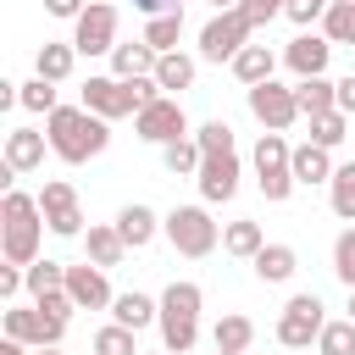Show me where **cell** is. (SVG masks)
<instances>
[{
	"label": "cell",
	"mask_w": 355,
	"mask_h": 355,
	"mask_svg": "<svg viewBox=\"0 0 355 355\" xmlns=\"http://www.w3.org/2000/svg\"><path fill=\"white\" fill-rule=\"evenodd\" d=\"M44 139H50V150L67 166H83V161H94L111 144V122L94 116V111H83V105H61V111L44 116Z\"/></svg>",
	"instance_id": "cell-1"
},
{
	"label": "cell",
	"mask_w": 355,
	"mask_h": 355,
	"mask_svg": "<svg viewBox=\"0 0 355 355\" xmlns=\"http://www.w3.org/2000/svg\"><path fill=\"white\" fill-rule=\"evenodd\" d=\"M39 227H44L39 200L22 194V189H6V200H0V255L11 266H33L39 261Z\"/></svg>",
	"instance_id": "cell-2"
},
{
	"label": "cell",
	"mask_w": 355,
	"mask_h": 355,
	"mask_svg": "<svg viewBox=\"0 0 355 355\" xmlns=\"http://www.w3.org/2000/svg\"><path fill=\"white\" fill-rule=\"evenodd\" d=\"M200 305H205V294H200V283H166V294H161V349H172V355H189L194 349V338H200Z\"/></svg>",
	"instance_id": "cell-3"
},
{
	"label": "cell",
	"mask_w": 355,
	"mask_h": 355,
	"mask_svg": "<svg viewBox=\"0 0 355 355\" xmlns=\"http://www.w3.org/2000/svg\"><path fill=\"white\" fill-rule=\"evenodd\" d=\"M150 100H161V83L155 78H139V83H122V78H89L83 83V111L116 122V116H139Z\"/></svg>",
	"instance_id": "cell-4"
},
{
	"label": "cell",
	"mask_w": 355,
	"mask_h": 355,
	"mask_svg": "<svg viewBox=\"0 0 355 355\" xmlns=\"http://www.w3.org/2000/svg\"><path fill=\"white\" fill-rule=\"evenodd\" d=\"M255 183L266 194V205H283L300 183H294V150L283 133H261L255 139Z\"/></svg>",
	"instance_id": "cell-5"
},
{
	"label": "cell",
	"mask_w": 355,
	"mask_h": 355,
	"mask_svg": "<svg viewBox=\"0 0 355 355\" xmlns=\"http://www.w3.org/2000/svg\"><path fill=\"white\" fill-rule=\"evenodd\" d=\"M161 233H166V244H172L178 255H189V261L211 255L216 239H222V227L211 222L205 205H178V211H166V216H161Z\"/></svg>",
	"instance_id": "cell-6"
},
{
	"label": "cell",
	"mask_w": 355,
	"mask_h": 355,
	"mask_svg": "<svg viewBox=\"0 0 355 355\" xmlns=\"http://www.w3.org/2000/svg\"><path fill=\"white\" fill-rule=\"evenodd\" d=\"M322 327H327V305L316 294H294L277 316V344L283 349H311L322 338Z\"/></svg>",
	"instance_id": "cell-7"
},
{
	"label": "cell",
	"mask_w": 355,
	"mask_h": 355,
	"mask_svg": "<svg viewBox=\"0 0 355 355\" xmlns=\"http://www.w3.org/2000/svg\"><path fill=\"white\" fill-rule=\"evenodd\" d=\"M250 33H255V28H250V17H244V11H216V17L200 28V55H205V61H227V67H233V55L250 44Z\"/></svg>",
	"instance_id": "cell-8"
},
{
	"label": "cell",
	"mask_w": 355,
	"mask_h": 355,
	"mask_svg": "<svg viewBox=\"0 0 355 355\" xmlns=\"http://www.w3.org/2000/svg\"><path fill=\"white\" fill-rule=\"evenodd\" d=\"M72 50L78 55H111L116 50V6L111 0H89V11L72 22Z\"/></svg>",
	"instance_id": "cell-9"
},
{
	"label": "cell",
	"mask_w": 355,
	"mask_h": 355,
	"mask_svg": "<svg viewBox=\"0 0 355 355\" xmlns=\"http://www.w3.org/2000/svg\"><path fill=\"white\" fill-rule=\"evenodd\" d=\"M133 133H139L144 144H172V139H189V116H183V105H178L172 94H161V100H150V105L133 116Z\"/></svg>",
	"instance_id": "cell-10"
},
{
	"label": "cell",
	"mask_w": 355,
	"mask_h": 355,
	"mask_svg": "<svg viewBox=\"0 0 355 355\" xmlns=\"http://www.w3.org/2000/svg\"><path fill=\"white\" fill-rule=\"evenodd\" d=\"M39 211H44V227L61 233V239H78L83 233V211H78V189L67 178H50L39 189Z\"/></svg>",
	"instance_id": "cell-11"
},
{
	"label": "cell",
	"mask_w": 355,
	"mask_h": 355,
	"mask_svg": "<svg viewBox=\"0 0 355 355\" xmlns=\"http://www.w3.org/2000/svg\"><path fill=\"white\" fill-rule=\"evenodd\" d=\"M0 322H6V338H17V344H33V349H55V344H61V333H67V322L44 316L39 305H11Z\"/></svg>",
	"instance_id": "cell-12"
},
{
	"label": "cell",
	"mask_w": 355,
	"mask_h": 355,
	"mask_svg": "<svg viewBox=\"0 0 355 355\" xmlns=\"http://www.w3.org/2000/svg\"><path fill=\"white\" fill-rule=\"evenodd\" d=\"M250 116H255L266 133H283V128L300 116V100H294V89H283V83L272 78V83H255V89H250Z\"/></svg>",
	"instance_id": "cell-13"
},
{
	"label": "cell",
	"mask_w": 355,
	"mask_h": 355,
	"mask_svg": "<svg viewBox=\"0 0 355 355\" xmlns=\"http://www.w3.org/2000/svg\"><path fill=\"white\" fill-rule=\"evenodd\" d=\"M327 55H333V39L327 33H294L288 39V50H283V61H288V72L294 78H327Z\"/></svg>",
	"instance_id": "cell-14"
},
{
	"label": "cell",
	"mask_w": 355,
	"mask_h": 355,
	"mask_svg": "<svg viewBox=\"0 0 355 355\" xmlns=\"http://www.w3.org/2000/svg\"><path fill=\"white\" fill-rule=\"evenodd\" d=\"M67 294L78 300V311H105V305H116V294H111V283H105V266H94V261L67 266Z\"/></svg>",
	"instance_id": "cell-15"
},
{
	"label": "cell",
	"mask_w": 355,
	"mask_h": 355,
	"mask_svg": "<svg viewBox=\"0 0 355 355\" xmlns=\"http://www.w3.org/2000/svg\"><path fill=\"white\" fill-rule=\"evenodd\" d=\"M194 183H200V200H205V205L233 200V194H239V155H205Z\"/></svg>",
	"instance_id": "cell-16"
},
{
	"label": "cell",
	"mask_w": 355,
	"mask_h": 355,
	"mask_svg": "<svg viewBox=\"0 0 355 355\" xmlns=\"http://www.w3.org/2000/svg\"><path fill=\"white\" fill-rule=\"evenodd\" d=\"M155 50L144 44V39H133V44H116L111 50V78H122V83H139V78H155Z\"/></svg>",
	"instance_id": "cell-17"
},
{
	"label": "cell",
	"mask_w": 355,
	"mask_h": 355,
	"mask_svg": "<svg viewBox=\"0 0 355 355\" xmlns=\"http://www.w3.org/2000/svg\"><path fill=\"white\" fill-rule=\"evenodd\" d=\"M44 133L39 128H11L6 133V166L11 172H33V166H44Z\"/></svg>",
	"instance_id": "cell-18"
},
{
	"label": "cell",
	"mask_w": 355,
	"mask_h": 355,
	"mask_svg": "<svg viewBox=\"0 0 355 355\" xmlns=\"http://www.w3.org/2000/svg\"><path fill=\"white\" fill-rule=\"evenodd\" d=\"M111 227L122 233V244H128V250H144V244H150V239L161 233V216H155L150 205H122Z\"/></svg>",
	"instance_id": "cell-19"
},
{
	"label": "cell",
	"mask_w": 355,
	"mask_h": 355,
	"mask_svg": "<svg viewBox=\"0 0 355 355\" xmlns=\"http://www.w3.org/2000/svg\"><path fill=\"white\" fill-rule=\"evenodd\" d=\"M72 61H78L72 39H67V44L44 39V44H39V55H33V78H44V83H67V78H72Z\"/></svg>",
	"instance_id": "cell-20"
},
{
	"label": "cell",
	"mask_w": 355,
	"mask_h": 355,
	"mask_svg": "<svg viewBox=\"0 0 355 355\" xmlns=\"http://www.w3.org/2000/svg\"><path fill=\"white\" fill-rule=\"evenodd\" d=\"M333 172H338V166H333V155H327L322 144H311V139L294 144V183H305V189H311V183H333Z\"/></svg>",
	"instance_id": "cell-21"
},
{
	"label": "cell",
	"mask_w": 355,
	"mask_h": 355,
	"mask_svg": "<svg viewBox=\"0 0 355 355\" xmlns=\"http://www.w3.org/2000/svg\"><path fill=\"white\" fill-rule=\"evenodd\" d=\"M272 67H277V55H272L266 44H244V50L233 55V78H239L244 89H255V83H272Z\"/></svg>",
	"instance_id": "cell-22"
},
{
	"label": "cell",
	"mask_w": 355,
	"mask_h": 355,
	"mask_svg": "<svg viewBox=\"0 0 355 355\" xmlns=\"http://www.w3.org/2000/svg\"><path fill=\"white\" fill-rule=\"evenodd\" d=\"M294 100H300V116H327V111H338V83H327V78H300V83H294Z\"/></svg>",
	"instance_id": "cell-23"
},
{
	"label": "cell",
	"mask_w": 355,
	"mask_h": 355,
	"mask_svg": "<svg viewBox=\"0 0 355 355\" xmlns=\"http://www.w3.org/2000/svg\"><path fill=\"white\" fill-rule=\"evenodd\" d=\"M222 250H227V255H239V261H255V255L266 250V233H261V222H250V216L227 222V227H222Z\"/></svg>",
	"instance_id": "cell-24"
},
{
	"label": "cell",
	"mask_w": 355,
	"mask_h": 355,
	"mask_svg": "<svg viewBox=\"0 0 355 355\" xmlns=\"http://www.w3.org/2000/svg\"><path fill=\"white\" fill-rule=\"evenodd\" d=\"M250 266H255V277H261V283H288V277L300 272V255H294L288 244H266Z\"/></svg>",
	"instance_id": "cell-25"
},
{
	"label": "cell",
	"mask_w": 355,
	"mask_h": 355,
	"mask_svg": "<svg viewBox=\"0 0 355 355\" xmlns=\"http://www.w3.org/2000/svg\"><path fill=\"white\" fill-rule=\"evenodd\" d=\"M111 316H116L122 327H133V333H139V327H150V322H161V300H150V294H139V288H133V294H116V305H111Z\"/></svg>",
	"instance_id": "cell-26"
},
{
	"label": "cell",
	"mask_w": 355,
	"mask_h": 355,
	"mask_svg": "<svg viewBox=\"0 0 355 355\" xmlns=\"http://www.w3.org/2000/svg\"><path fill=\"white\" fill-rule=\"evenodd\" d=\"M250 338H255V322H250V316H239V311H227V316L211 327V344H216L222 355H244V349H250Z\"/></svg>",
	"instance_id": "cell-27"
},
{
	"label": "cell",
	"mask_w": 355,
	"mask_h": 355,
	"mask_svg": "<svg viewBox=\"0 0 355 355\" xmlns=\"http://www.w3.org/2000/svg\"><path fill=\"white\" fill-rule=\"evenodd\" d=\"M200 161H205V150H200L194 139H172V144H161V166H166L172 178H200Z\"/></svg>",
	"instance_id": "cell-28"
},
{
	"label": "cell",
	"mask_w": 355,
	"mask_h": 355,
	"mask_svg": "<svg viewBox=\"0 0 355 355\" xmlns=\"http://www.w3.org/2000/svg\"><path fill=\"white\" fill-rule=\"evenodd\" d=\"M83 250H89L94 266H122V255H128V244H122L116 227H89L83 233Z\"/></svg>",
	"instance_id": "cell-29"
},
{
	"label": "cell",
	"mask_w": 355,
	"mask_h": 355,
	"mask_svg": "<svg viewBox=\"0 0 355 355\" xmlns=\"http://www.w3.org/2000/svg\"><path fill=\"white\" fill-rule=\"evenodd\" d=\"M178 33H183V11H166V17H150L144 22V44L155 55H172L178 50Z\"/></svg>",
	"instance_id": "cell-30"
},
{
	"label": "cell",
	"mask_w": 355,
	"mask_h": 355,
	"mask_svg": "<svg viewBox=\"0 0 355 355\" xmlns=\"http://www.w3.org/2000/svg\"><path fill=\"white\" fill-rule=\"evenodd\" d=\"M155 83L161 89H194V55H183V50L161 55L155 61Z\"/></svg>",
	"instance_id": "cell-31"
},
{
	"label": "cell",
	"mask_w": 355,
	"mask_h": 355,
	"mask_svg": "<svg viewBox=\"0 0 355 355\" xmlns=\"http://www.w3.org/2000/svg\"><path fill=\"white\" fill-rule=\"evenodd\" d=\"M327 200H333V216H344V222L355 227V161L333 172V183H327Z\"/></svg>",
	"instance_id": "cell-32"
},
{
	"label": "cell",
	"mask_w": 355,
	"mask_h": 355,
	"mask_svg": "<svg viewBox=\"0 0 355 355\" xmlns=\"http://www.w3.org/2000/svg\"><path fill=\"white\" fill-rule=\"evenodd\" d=\"M344 139H349V116H344V111L311 116V144H322V150H338Z\"/></svg>",
	"instance_id": "cell-33"
},
{
	"label": "cell",
	"mask_w": 355,
	"mask_h": 355,
	"mask_svg": "<svg viewBox=\"0 0 355 355\" xmlns=\"http://www.w3.org/2000/svg\"><path fill=\"white\" fill-rule=\"evenodd\" d=\"M50 288H67V266H61V261H44V255H39V261L28 266V294L39 300V294H50Z\"/></svg>",
	"instance_id": "cell-34"
},
{
	"label": "cell",
	"mask_w": 355,
	"mask_h": 355,
	"mask_svg": "<svg viewBox=\"0 0 355 355\" xmlns=\"http://www.w3.org/2000/svg\"><path fill=\"white\" fill-rule=\"evenodd\" d=\"M94 355H139V344H133V327H122V322L100 327V333H94Z\"/></svg>",
	"instance_id": "cell-35"
},
{
	"label": "cell",
	"mask_w": 355,
	"mask_h": 355,
	"mask_svg": "<svg viewBox=\"0 0 355 355\" xmlns=\"http://www.w3.org/2000/svg\"><path fill=\"white\" fill-rule=\"evenodd\" d=\"M316 349H322V355H355V322H349V316H344V322H327L322 338H316Z\"/></svg>",
	"instance_id": "cell-36"
},
{
	"label": "cell",
	"mask_w": 355,
	"mask_h": 355,
	"mask_svg": "<svg viewBox=\"0 0 355 355\" xmlns=\"http://www.w3.org/2000/svg\"><path fill=\"white\" fill-rule=\"evenodd\" d=\"M333 272H338V283L355 294V227H344V233L333 239Z\"/></svg>",
	"instance_id": "cell-37"
},
{
	"label": "cell",
	"mask_w": 355,
	"mask_h": 355,
	"mask_svg": "<svg viewBox=\"0 0 355 355\" xmlns=\"http://www.w3.org/2000/svg\"><path fill=\"white\" fill-rule=\"evenodd\" d=\"M322 33H327L333 44H355V6H327Z\"/></svg>",
	"instance_id": "cell-38"
},
{
	"label": "cell",
	"mask_w": 355,
	"mask_h": 355,
	"mask_svg": "<svg viewBox=\"0 0 355 355\" xmlns=\"http://www.w3.org/2000/svg\"><path fill=\"white\" fill-rule=\"evenodd\" d=\"M194 144H200L205 155H233V128L216 116V122H205V128L194 133Z\"/></svg>",
	"instance_id": "cell-39"
},
{
	"label": "cell",
	"mask_w": 355,
	"mask_h": 355,
	"mask_svg": "<svg viewBox=\"0 0 355 355\" xmlns=\"http://www.w3.org/2000/svg\"><path fill=\"white\" fill-rule=\"evenodd\" d=\"M283 17L305 33L311 22H322V17H327V0H288V6H283Z\"/></svg>",
	"instance_id": "cell-40"
},
{
	"label": "cell",
	"mask_w": 355,
	"mask_h": 355,
	"mask_svg": "<svg viewBox=\"0 0 355 355\" xmlns=\"http://www.w3.org/2000/svg\"><path fill=\"white\" fill-rule=\"evenodd\" d=\"M283 6L288 0H239V11L250 17V28H266L272 17H283Z\"/></svg>",
	"instance_id": "cell-41"
},
{
	"label": "cell",
	"mask_w": 355,
	"mask_h": 355,
	"mask_svg": "<svg viewBox=\"0 0 355 355\" xmlns=\"http://www.w3.org/2000/svg\"><path fill=\"white\" fill-rule=\"evenodd\" d=\"M44 11H50V17H61V22H78V17L89 11V0H44Z\"/></svg>",
	"instance_id": "cell-42"
},
{
	"label": "cell",
	"mask_w": 355,
	"mask_h": 355,
	"mask_svg": "<svg viewBox=\"0 0 355 355\" xmlns=\"http://www.w3.org/2000/svg\"><path fill=\"white\" fill-rule=\"evenodd\" d=\"M338 111H344V116H355V72H349V78H338Z\"/></svg>",
	"instance_id": "cell-43"
},
{
	"label": "cell",
	"mask_w": 355,
	"mask_h": 355,
	"mask_svg": "<svg viewBox=\"0 0 355 355\" xmlns=\"http://www.w3.org/2000/svg\"><path fill=\"white\" fill-rule=\"evenodd\" d=\"M144 17H166V11H183V0H133Z\"/></svg>",
	"instance_id": "cell-44"
},
{
	"label": "cell",
	"mask_w": 355,
	"mask_h": 355,
	"mask_svg": "<svg viewBox=\"0 0 355 355\" xmlns=\"http://www.w3.org/2000/svg\"><path fill=\"white\" fill-rule=\"evenodd\" d=\"M0 355H28V344H17V338H0Z\"/></svg>",
	"instance_id": "cell-45"
},
{
	"label": "cell",
	"mask_w": 355,
	"mask_h": 355,
	"mask_svg": "<svg viewBox=\"0 0 355 355\" xmlns=\"http://www.w3.org/2000/svg\"><path fill=\"white\" fill-rule=\"evenodd\" d=\"M211 6H216V11H239V0H211Z\"/></svg>",
	"instance_id": "cell-46"
},
{
	"label": "cell",
	"mask_w": 355,
	"mask_h": 355,
	"mask_svg": "<svg viewBox=\"0 0 355 355\" xmlns=\"http://www.w3.org/2000/svg\"><path fill=\"white\" fill-rule=\"evenodd\" d=\"M327 6H355V0H327Z\"/></svg>",
	"instance_id": "cell-47"
},
{
	"label": "cell",
	"mask_w": 355,
	"mask_h": 355,
	"mask_svg": "<svg viewBox=\"0 0 355 355\" xmlns=\"http://www.w3.org/2000/svg\"><path fill=\"white\" fill-rule=\"evenodd\" d=\"M349 322H355V294H349Z\"/></svg>",
	"instance_id": "cell-48"
},
{
	"label": "cell",
	"mask_w": 355,
	"mask_h": 355,
	"mask_svg": "<svg viewBox=\"0 0 355 355\" xmlns=\"http://www.w3.org/2000/svg\"><path fill=\"white\" fill-rule=\"evenodd\" d=\"M39 355H61V349H39Z\"/></svg>",
	"instance_id": "cell-49"
},
{
	"label": "cell",
	"mask_w": 355,
	"mask_h": 355,
	"mask_svg": "<svg viewBox=\"0 0 355 355\" xmlns=\"http://www.w3.org/2000/svg\"><path fill=\"white\" fill-rule=\"evenodd\" d=\"M155 355H172V349H155Z\"/></svg>",
	"instance_id": "cell-50"
},
{
	"label": "cell",
	"mask_w": 355,
	"mask_h": 355,
	"mask_svg": "<svg viewBox=\"0 0 355 355\" xmlns=\"http://www.w3.org/2000/svg\"><path fill=\"white\" fill-rule=\"evenodd\" d=\"M216 355H222V349H216Z\"/></svg>",
	"instance_id": "cell-51"
}]
</instances>
